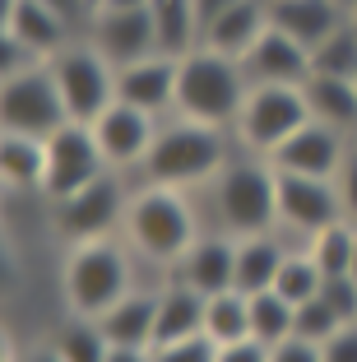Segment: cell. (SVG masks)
<instances>
[{
    "instance_id": "6da1fadb",
    "label": "cell",
    "mask_w": 357,
    "mask_h": 362,
    "mask_svg": "<svg viewBox=\"0 0 357 362\" xmlns=\"http://www.w3.org/2000/svg\"><path fill=\"white\" fill-rule=\"evenodd\" d=\"M228 163H232L228 130L177 117L172 126H158L153 149L144 153V163L135 168V177H139V186H172V191H190V186L213 181Z\"/></svg>"
},
{
    "instance_id": "7a4b0ae2",
    "label": "cell",
    "mask_w": 357,
    "mask_h": 362,
    "mask_svg": "<svg viewBox=\"0 0 357 362\" xmlns=\"http://www.w3.org/2000/svg\"><path fill=\"white\" fill-rule=\"evenodd\" d=\"M246 93H251V79H246L242 61H232L213 47H195L177 61V117L232 130L246 107Z\"/></svg>"
},
{
    "instance_id": "3957f363",
    "label": "cell",
    "mask_w": 357,
    "mask_h": 362,
    "mask_svg": "<svg viewBox=\"0 0 357 362\" xmlns=\"http://www.w3.org/2000/svg\"><path fill=\"white\" fill-rule=\"evenodd\" d=\"M121 233H126V242L135 246L144 260L177 265L190 246H195L200 223H195V209H190L186 191H172V186H139V191L130 195V209H126Z\"/></svg>"
},
{
    "instance_id": "277c9868",
    "label": "cell",
    "mask_w": 357,
    "mask_h": 362,
    "mask_svg": "<svg viewBox=\"0 0 357 362\" xmlns=\"http://www.w3.org/2000/svg\"><path fill=\"white\" fill-rule=\"evenodd\" d=\"M213 214L228 237H255V233H279V172L269 158H232L218 177L209 181Z\"/></svg>"
},
{
    "instance_id": "5b68a950",
    "label": "cell",
    "mask_w": 357,
    "mask_h": 362,
    "mask_svg": "<svg viewBox=\"0 0 357 362\" xmlns=\"http://www.w3.org/2000/svg\"><path fill=\"white\" fill-rule=\"evenodd\" d=\"M130 288H135V274H130V256L121 242L103 237V242L70 246V256H65V307H70V316L98 320Z\"/></svg>"
},
{
    "instance_id": "8992f818",
    "label": "cell",
    "mask_w": 357,
    "mask_h": 362,
    "mask_svg": "<svg viewBox=\"0 0 357 362\" xmlns=\"http://www.w3.org/2000/svg\"><path fill=\"white\" fill-rule=\"evenodd\" d=\"M61 126H70V112H65V98L47 61L23 75H0V130L52 139Z\"/></svg>"
},
{
    "instance_id": "52a82bcc",
    "label": "cell",
    "mask_w": 357,
    "mask_h": 362,
    "mask_svg": "<svg viewBox=\"0 0 357 362\" xmlns=\"http://www.w3.org/2000/svg\"><path fill=\"white\" fill-rule=\"evenodd\" d=\"M306 121H311V107H306L302 84H251L232 135L242 139V149L269 158V153L279 149L293 130H302Z\"/></svg>"
},
{
    "instance_id": "ba28073f",
    "label": "cell",
    "mask_w": 357,
    "mask_h": 362,
    "mask_svg": "<svg viewBox=\"0 0 357 362\" xmlns=\"http://www.w3.org/2000/svg\"><path fill=\"white\" fill-rule=\"evenodd\" d=\"M126 209H130L126 181H121V172H107L93 186H84V191L65 195V200H52V228L70 246L103 242V237H112L116 228L126 223Z\"/></svg>"
},
{
    "instance_id": "9c48e42d",
    "label": "cell",
    "mask_w": 357,
    "mask_h": 362,
    "mask_svg": "<svg viewBox=\"0 0 357 362\" xmlns=\"http://www.w3.org/2000/svg\"><path fill=\"white\" fill-rule=\"evenodd\" d=\"M47 65H52V75H56V88H61V98H65L70 121L93 126L107 107L116 103V70L88 47V37H74V42L61 47Z\"/></svg>"
},
{
    "instance_id": "30bf717a",
    "label": "cell",
    "mask_w": 357,
    "mask_h": 362,
    "mask_svg": "<svg viewBox=\"0 0 357 362\" xmlns=\"http://www.w3.org/2000/svg\"><path fill=\"white\" fill-rule=\"evenodd\" d=\"M107 158L98 149V135L93 126L84 121H70L61 126L52 139H47V181H42V195L47 200H65V195L93 186L98 177H107Z\"/></svg>"
},
{
    "instance_id": "8fae6325",
    "label": "cell",
    "mask_w": 357,
    "mask_h": 362,
    "mask_svg": "<svg viewBox=\"0 0 357 362\" xmlns=\"http://www.w3.org/2000/svg\"><path fill=\"white\" fill-rule=\"evenodd\" d=\"M348 153H353V149H348V135H344V130L325 126V121H306L302 130H293V135H288L283 144L269 153V168L274 172H293V177L334 181Z\"/></svg>"
},
{
    "instance_id": "7c38bea8",
    "label": "cell",
    "mask_w": 357,
    "mask_h": 362,
    "mask_svg": "<svg viewBox=\"0 0 357 362\" xmlns=\"http://www.w3.org/2000/svg\"><path fill=\"white\" fill-rule=\"evenodd\" d=\"M84 37L112 70H126V65L144 61V56H163L158 52L148 10H98L93 19H88Z\"/></svg>"
},
{
    "instance_id": "4fadbf2b",
    "label": "cell",
    "mask_w": 357,
    "mask_h": 362,
    "mask_svg": "<svg viewBox=\"0 0 357 362\" xmlns=\"http://www.w3.org/2000/svg\"><path fill=\"white\" fill-rule=\"evenodd\" d=\"M339 218H344V209H339L334 181L279 172V228H288L306 242V237H315L320 228L339 223Z\"/></svg>"
},
{
    "instance_id": "5bb4252c",
    "label": "cell",
    "mask_w": 357,
    "mask_h": 362,
    "mask_svg": "<svg viewBox=\"0 0 357 362\" xmlns=\"http://www.w3.org/2000/svg\"><path fill=\"white\" fill-rule=\"evenodd\" d=\"M93 135H98V149H103L107 168L112 172H135L144 163V153L153 149L158 139V117L139 112L130 103H112L103 117L93 121Z\"/></svg>"
},
{
    "instance_id": "9a60e30c",
    "label": "cell",
    "mask_w": 357,
    "mask_h": 362,
    "mask_svg": "<svg viewBox=\"0 0 357 362\" xmlns=\"http://www.w3.org/2000/svg\"><path fill=\"white\" fill-rule=\"evenodd\" d=\"M172 269H177V284L195 288L200 298L228 293V288H237V237H228V233L195 237V246Z\"/></svg>"
},
{
    "instance_id": "2e32d148",
    "label": "cell",
    "mask_w": 357,
    "mask_h": 362,
    "mask_svg": "<svg viewBox=\"0 0 357 362\" xmlns=\"http://www.w3.org/2000/svg\"><path fill=\"white\" fill-rule=\"evenodd\" d=\"M242 70L251 84H306L311 79V52L269 23L260 33V42L242 56Z\"/></svg>"
},
{
    "instance_id": "e0dca14e",
    "label": "cell",
    "mask_w": 357,
    "mask_h": 362,
    "mask_svg": "<svg viewBox=\"0 0 357 362\" xmlns=\"http://www.w3.org/2000/svg\"><path fill=\"white\" fill-rule=\"evenodd\" d=\"M116 103H130L148 117L177 112V61L172 56H144V61L116 70Z\"/></svg>"
},
{
    "instance_id": "ac0fdd59",
    "label": "cell",
    "mask_w": 357,
    "mask_h": 362,
    "mask_svg": "<svg viewBox=\"0 0 357 362\" xmlns=\"http://www.w3.org/2000/svg\"><path fill=\"white\" fill-rule=\"evenodd\" d=\"M0 33L14 37V42H23L28 52H37L42 61H52L61 47L74 42V23L61 19L42 0H5V23H0Z\"/></svg>"
},
{
    "instance_id": "d6986e66",
    "label": "cell",
    "mask_w": 357,
    "mask_h": 362,
    "mask_svg": "<svg viewBox=\"0 0 357 362\" xmlns=\"http://www.w3.org/2000/svg\"><path fill=\"white\" fill-rule=\"evenodd\" d=\"M353 14L339 0H269V23L283 28L293 42H302L306 52L325 42L329 33H339Z\"/></svg>"
},
{
    "instance_id": "ffe728a7",
    "label": "cell",
    "mask_w": 357,
    "mask_h": 362,
    "mask_svg": "<svg viewBox=\"0 0 357 362\" xmlns=\"http://www.w3.org/2000/svg\"><path fill=\"white\" fill-rule=\"evenodd\" d=\"M204 302L195 288L177 284L158 288V325H153V349H168V344H186L204 334Z\"/></svg>"
},
{
    "instance_id": "44dd1931",
    "label": "cell",
    "mask_w": 357,
    "mask_h": 362,
    "mask_svg": "<svg viewBox=\"0 0 357 362\" xmlns=\"http://www.w3.org/2000/svg\"><path fill=\"white\" fill-rule=\"evenodd\" d=\"M98 325H103V334L116 344V349H153L158 293H148V288H130L112 311L98 316Z\"/></svg>"
},
{
    "instance_id": "7402d4cb",
    "label": "cell",
    "mask_w": 357,
    "mask_h": 362,
    "mask_svg": "<svg viewBox=\"0 0 357 362\" xmlns=\"http://www.w3.org/2000/svg\"><path fill=\"white\" fill-rule=\"evenodd\" d=\"M264 28H269V0H242V5H232L223 19H213L209 28H204V47L232 56V61H242V56L260 42Z\"/></svg>"
},
{
    "instance_id": "603a6c76",
    "label": "cell",
    "mask_w": 357,
    "mask_h": 362,
    "mask_svg": "<svg viewBox=\"0 0 357 362\" xmlns=\"http://www.w3.org/2000/svg\"><path fill=\"white\" fill-rule=\"evenodd\" d=\"M148 19H153L158 52L172 56V61L190 56L195 47H204V28H200L195 0H153V5H148Z\"/></svg>"
},
{
    "instance_id": "cb8c5ba5",
    "label": "cell",
    "mask_w": 357,
    "mask_h": 362,
    "mask_svg": "<svg viewBox=\"0 0 357 362\" xmlns=\"http://www.w3.org/2000/svg\"><path fill=\"white\" fill-rule=\"evenodd\" d=\"M288 260V246L279 242V233H255L237 237V293H269L279 269Z\"/></svg>"
},
{
    "instance_id": "d4e9b609",
    "label": "cell",
    "mask_w": 357,
    "mask_h": 362,
    "mask_svg": "<svg viewBox=\"0 0 357 362\" xmlns=\"http://www.w3.org/2000/svg\"><path fill=\"white\" fill-rule=\"evenodd\" d=\"M306 107H311V121H325V126L344 130L348 139L357 135V84L353 79H334V75H311L302 84Z\"/></svg>"
},
{
    "instance_id": "484cf974",
    "label": "cell",
    "mask_w": 357,
    "mask_h": 362,
    "mask_svg": "<svg viewBox=\"0 0 357 362\" xmlns=\"http://www.w3.org/2000/svg\"><path fill=\"white\" fill-rule=\"evenodd\" d=\"M0 177L10 191H42L47 181V139L0 130Z\"/></svg>"
},
{
    "instance_id": "4316f807",
    "label": "cell",
    "mask_w": 357,
    "mask_h": 362,
    "mask_svg": "<svg viewBox=\"0 0 357 362\" xmlns=\"http://www.w3.org/2000/svg\"><path fill=\"white\" fill-rule=\"evenodd\" d=\"M204 339H213L218 349H223V344L251 339V298L237 293V288L213 293V298L204 302Z\"/></svg>"
},
{
    "instance_id": "83f0119b",
    "label": "cell",
    "mask_w": 357,
    "mask_h": 362,
    "mask_svg": "<svg viewBox=\"0 0 357 362\" xmlns=\"http://www.w3.org/2000/svg\"><path fill=\"white\" fill-rule=\"evenodd\" d=\"M297 307L283 293H251V339H260L264 349H279L283 339H293Z\"/></svg>"
},
{
    "instance_id": "f1b7e54d",
    "label": "cell",
    "mask_w": 357,
    "mask_h": 362,
    "mask_svg": "<svg viewBox=\"0 0 357 362\" xmlns=\"http://www.w3.org/2000/svg\"><path fill=\"white\" fill-rule=\"evenodd\" d=\"M56 353H61V362H107L112 358V339L103 334V325L98 320H84V316H70L56 330Z\"/></svg>"
},
{
    "instance_id": "f546056e",
    "label": "cell",
    "mask_w": 357,
    "mask_h": 362,
    "mask_svg": "<svg viewBox=\"0 0 357 362\" xmlns=\"http://www.w3.org/2000/svg\"><path fill=\"white\" fill-rule=\"evenodd\" d=\"M306 251H311V260L320 265V274H325V279L348 274V265H353V251H357V228L339 218V223L320 228L315 237H306Z\"/></svg>"
},
{
    "instance_id": "4dcf8cb0",
    "label": "cell",
    "mask_w": 357,
    "mask_h": 362,
    "mask_svg": "<svg viewBox=\"0 0 357 362\" xmlns=\"http://www.w3.org/2000/svg\"><path fill=\"white\" fill-rule=\"evenodd\" d=\"M311 75L357 79V28H353V19H348L339 33H329L325 42L311 52Z\"/></svg>"
},
{
    "instance_id": "1f68e13d",
    "label": "cell",
    "mask_w": 357,
    "mask_h": 362,
    "mask_svg": "<svg viewBox=\"0 0 357 362\" xmlns=\"http://www.w3.org/2000/svg\"><path fill=\"white\" fill-rule=\"evenodd\" d=\"M320 284H325V274H320V265L311 260V251H288L283 269H279V279H274V293H283L288 302H311L315 293H320Z\"/></svg>"
},
{
    "instance_id": "d6a6232c",
    "label": "cell",
    "mask_w": 357,
    "mask_h": 362,
    "mask_svg": "<svg viewBox=\"0 0 357 362\" xmlns=\"http://www.w3.org/2000/svg\"><path fill=\"white\" fill-rule=\"evenodd\" d=\"M344 330V320L334 316V307H329L320 293H315L311 302H297V320H293V339H306V344H325L334 339V334Z\"/></svg>"
},
{
    "instance_id": "836d02e7",
    "label": "cell",
    "mask_w": 357,
    "mask_h": 362,
    "mask_svg": "<svg viewBox=\"0 0 357 362\" xmlns=\"http://www.w3.org/2000/svg\"><path fill=\"white\" fill-rule=\"evenodd\" d=\"M320 298L334 307V316L344 320V325H357V279L353 274H334L320 284Z\"/></svg>"
},
{
    "instance_id": "e575fe53",
    "label": "cell",
    "mask_w": 357,
    "mask_h": 362,
    "mask_svg": "<svg viewBox=\"0 0 357 362\" xmlns=\"http://www.w3.org/2000/svg\"><path fill=\"white\" fill-rule=\"evenodd\" d=\"M153 362H218V344L200 334V339L168 344V349H153Z\"/></svg>"
},
{
    "instance_id": "d590c367",
    "label": "cell",
    "mask_w": 357,
    "mask_h": 362,
    "mask_svg": "<svg viewBox=\"0 0 357 362\" xmlns=\"http://www.w3.org/2000/svg\"><path fill=\"white\" fill-rule=\"evenodd\" d=\"M334 191H339V209H344V223H353V228H357V144H353V153L344 158V168H339Z\"/></svg>"
},
{
    "instance_id": "8d00e7d4",
    "label": "cell",
    "mask_w": 357,
    "mask_h": 362,
    "mask_svg": "<svg viewBox=\"0 0 357 362\" xmlns=\"http://www.w3.org/2000/svg\"><path fill=\"white\" fill-rule=\"evenodd\" d=\"M320 353H325V362H357V325H344L334 339L320 344Z\"/></svg>"
},
{
    "instance_id": "74e56055",
    "label": "cell",
    "mask_w": 357,
    "mask_h": 362,
    "mask_svg": "<svg viewBox=\"0 0 357 362\" xmlns=\"http://www.w3.org/2000/svg\"><path fill=\"white\" fill-rule=\"evenodd\" d=\"M269 362H325L320 344H306V339H283L279 349L269 353Z\"/></svg>"
},
{
    "instance_id": "f35d334b",
    "label": "cell",
    "mask_w": 357,
    "mask_h": 362,
    "mask_svg": "<svg viewBox=\"0 0 357 362\" xmlns=\"http://www.w3.org/2000/svg\"><path fill=\"white\" fill-rule=\"evenodd\" d=\"M274 349H264L260 339H242V344H223L218 362H269Z\"/></svg>"
},
{
    "instance_id": "ab89813d",
    "label": "cell",
    "mask_w": 357,
    "mask_h": 362,
    "mask_svg": "<svg viewBox=\"0 0 357 362\" xmlns=\"http://www.w3.org/2000/svg\"><path fill=\"white\" fill-rule=\"evenodd\" d=\"M42 5H52V10L61 14V19H70L79 33L88 28V19H93V5H88V0H42Z\"/></svg>"
},
{
    "instance_id": "60d3db41",
    "label": "cell",
    "mask_w": 357,
    "mask_h": 362,
    "mask_svg": "<svg viewBox=\"0 0 357 362\" xmlns=\"http://www.w3.org/2000/svg\"><path fill=\"white\" fill-rule=\"evenodd\" d=\"M232 5H242V0H195V10H200V28H209L213 19H223Z\"/></svg>"
},
{
    "instance_id": "b9f144b4",
    "label": "cell",
    "mask_w": 357,
    "mask_h": 362,
    "mask_svg": "<svg viewBox=\"0 0 357 362\" xmlns=\"http://www.w3.org/2000/svg\"><path fill=\"white\" fill-rule=\"evenodd\" d=\"M107 362H153V349H116L112 344V358Z\"/></svg>"
},
{
    "instance_id": "7bdbcfd3",
    "label": "cell",
    "mask_w": 357,
    "mask_h": 362,
    "mask_svg": "<svg viewBox=\"0 0 357 362\" xmlns=\"http://www.w3.org/2000/svg\"><path fill=\"white\" fill-rule=\"evenodd\" d=\"M153 0H107L103 10H148Z\"/></svg>"
},
{
    "instance_id": "ee69618b",
    "label": "cell",
    "mask_w": 357,
    "mask_h": 362,
    "mask_svg": "<svg viewBox=\"0 0 357 362\" xmlns=\"http://www.w3.org/2000/svg\"><path fill=\"white\" fill-rule=\"evenodd\" d=\"M19 362H61V353L56 349H37V353H28V358H19Z\"/></svg>"
},
{
    "instance_id": "f6af8a7d",
    "label": "cell",
    "mask_w": 357,
    "mask_h": 362,
    "mask_svg": "<svg viewBox=\"0 0 357 362\" xmlns=\"http://www.w3.org/2000/svg\"><path fill=\"white\" fill-rule=\"evenodd\" d=\"M339 5H344V10H348V14H353V10H357V0H339Z\"/></svg>"
},
{
    "instance_id": "bcb514c9",
    "label": "cell",
    "mask_w": 357,
    "mask_h": 362,
    "mask_svg": "<svg viewBox=\"0 0 357 362\" xmlns=\"http://www.w3.org/2000/svg\"><path fill=\"white\" fill-rule=\"evenodd\" d=\"M348 274H353V279H357V251H353V265H348Z\"/></svg>"
},
{
    "instance_id": "7dc6e473",
    "label": "cell",
    "mask_w": 357,
    "mask_h": 362,
    "mask_svg": "<svg viewBox=\"0 0 357 362\" xmlns=\"http://www.w3.org/2000/svg\"><path fill=\"white\" fill-rule=\"evenodd\" d=\"M88 5H93V14H98V10H103V5H107V0H88Z\"/></svg>"
},
{
    "instance_id": "c3c4849f",
    "label": "cell",
    "mask_w": 357,
    "mask_h": 362,
    "mask_svg": "<svg viewBox=\"0 0 357 362\" xmlns=\"http://www.w3.org/2000/svg\"><path fill=\"white\" fill-rule=\"evenodd\" d=\"M353 19H357V10H353Z\"/></svg>"
},
{
    "instance_id": "681fc988",
    "label": "cell",
    "mask_w": 357,
    "mask_h": 362,
    "mask_svg": "<svg viewBox=\"0 0 357 362\" xmlns=\"http://www.w3.org/2000/svg\"><path fill=\"white\" fill-rule=\"evenodd\" d=\"M353 28H357V19H353Z\"/></svg>"
},
{
    "instance_id": "f907efd6",
    "label": "cell",
    "mask_w": 357,
    "mask_h": 362,
    "mask_svg": "<svg viewBox=\"0 0 357 362\" xmlns=\"http://www.w3.org/2000/svg\"><path fill=\"white\" fill-rule=\"evenodd\" d=\"M353 84H357V79H353Z\"/></svg>"
}]
</instances>
